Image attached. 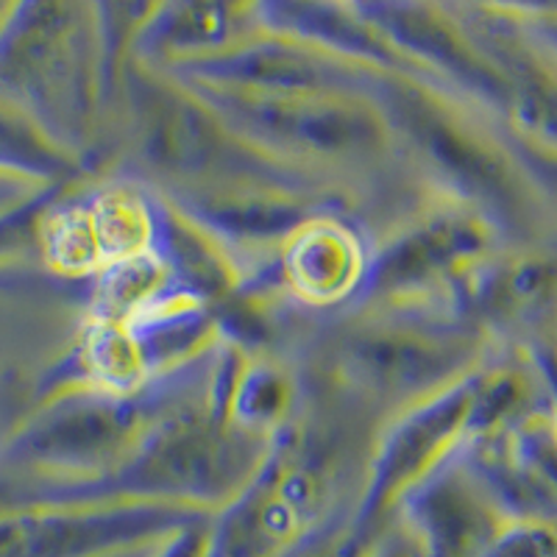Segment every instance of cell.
Here are the masks:
<instances>
[{
	"label": "cell",
	"mask_w": 557,
	"mask_h": 557,
	"mask_svg": "<svg viewBox=\"0 0 557 557\" xmlns=\"http://www.w3.org/2000/svg\"><path fill=\"white\" fill-rule=\"evenodd\" d=\"M34 198H37V184L0 173V215H7L12 209L26 207Z\"/></svg>",
	"instance_id": "ac0fdd59"
},
{
	"label": "cell",
	"mask_w": 557,
	"mask_h": 557,
	"mask_svg": "<svg viewBox=\"0 0 557 557\" xmlns=\"http://www.w3.org/2000/svg\"><path fill=\"white\" fill-rule=\"evenodd\" d=\"M471 399H474V385H462L432 401L430 407H424L407 424L399 426V432L387 441L380 462H376L374 485L362 505L360 530H368L371 519L380 513V507H385V502L407 480L421 474L462 424H469Z\"/></svg>",
	"instance_id": "3957f363"
},
{
	"label": "cell",
	"mask_w": 557,
	"mask_h": 557,
	"mask_svg": "<svg viewBox=\"0 0 557 557\" xmlns=\"http://www.w3.org/2000/svg\"><path fill=\"white\" fill-rule=\"evenodd\" d=\"M139 421V412L126 401H89L42 418L37 426L20 437L12 451L34 462H78L96 460L126 444Z\"/></svg>",
	"instance_id": "277c9868"
},
{
	"label": "cell",
	"mask_w": 557,
	"mask_h": 557,
	"mask_svg": "<svg viewBox=\"0 0 557 557\" xmlns=\"http://www.w3.org/2000/svg\"><path fill=\"white\" fill-rule=\"evenodd\" d=\"M360 273L357 243L335 223H307L287 251V276L310 298H335L355 285Z\"/></svg>",
	"instance_id": "ba28073f"
},
{
	"label": "cell",
	"mask_w": 557,
	"mask_h": 557,
	"mask_svg": "<svg viewBox=\"0 0 557 557\" xmlns=\"http://www.w3.org/2000/svg\"><path fill=\"white\" fill-rule=\"evenodd\" d=\"M485 246L482 228L462 218H441L387 248L371 271L374 293H401L430 285Z\"/></svg>",
	"instance_id": "5b68a950"
},
{
	"label": "cell",
	"mask_w": 557,
	"mask_h": 557,
	"mask_svg": "<svg viewBox=\"0 0 557 557\" xmlns=\"http://www.w3.org/2000/svg\"><path fill=\"white\" fill-rule=\"evenodd\" d=\"M480 557H555V535L539 519L499 524Z\"/></svg>",
	"instance_id": "e0dca14e"
},
{
	"label": "cell",
	"mask_w": 557,
	"mask_h": 557,
	"mask_svg": "<svg viewBox=\"0 0 557 557\" xmlns=\"http://www.w3.org/2000/svg\"><path fill=\"white\" fill-rule=\"evenodd\" d=\"M221 107L253 132L265 134L276 146L315 159L371 157L382 148L376 114L346 98L301 92V96H265L223 89Z\"/></svg>",
	"instance_id": "6da1fadb"
},
{
	"label": "cell",
	"mask_w": 557,
	"mask_h": 557,
	"mask_svg": "<svg viewBox=\"0 0 557 557\" xmlns=\"http://www.w3.org/2000/svg\"><path fill=\"white\" fill-rule=\"evenodd\" d=\"M235 9L228 7H182L171 9V17L151 23L153 37L165 42L162 48H198V45H212L215 39H226V28L235 23L232 20Z\"/></svg>",
	"instance_id": "9a60e30c"
},
{
	"label": "cell",
	"mask_w": 557,
	"mask_h": 557,
	"mask_svg": "<svg viewBox=\"0 0 557 557\" xmlns=\"http://www.w3.org/2000/svg\"><path fill=\"white\" fill-rule=\"evenodd\" d=\"M412 521L421 557H480L494 539L496 521L460 482L444 480L412 496Z\"/></svg>",
	"instance_id": "52a82bcc"
},
{
	"label": "cell",
	"mask_w": 557,
	"mask_h": 557,
	"mask_svg": "<svg viewBox=\"0 0 557 557\" xmlns=\"http://www.w3.org/2000/svg\"><path fill=\"white\" fill-rule=\"evenodd\" d=\"M173 527L176 516L157 507L59 513L9 505L0 510V557H107Z\"/></svg>",
	"instance_id": "7a4b0ae2"
},
{
	"label": "cell",
	"mask_w": 557,
	"mask_h": 557,
	"mask_svg": "<svg viewBox=\"0 0 557 557\" xmlns=\"http://www.w3.org/2000/svg\"><path fill=\"white\" fill-rule=\"evenodd\" d=\"M366 557H421L418 546L410 539H391L385 544H376Z\"/></svg>",
	"instance_id": "ffe728a7"
},
{
	"label": "cell",
	"mask_w": 557,
	"mask_h": 557,
	"mask_svg": "<svg viewBox=\"0 0 557 557\" xmlns=\"http://www.w3.org/2000/svg\"><path fill=\"white\" fill-rule=\"evenodd\" d=\"M67 171L57 139L32 114L0 98V173L23 182H48Z\"/></svg>",
	"instance_id": "4fadbf2b"
},
{
	"label": "cell",
	"mask_w": 557,
	"mask_h": 557,
	"mask_svg": "<svg viewBox=\"0 0 557 557\" xmlns=\"http://www.w3.org/2000/svg\"><path fill=\"white\" fill-rule=\"evenodd\" d=\"M193 209L203 221L218 226L232 237H273L296 235L298 228L310 223L307 209L296 201L268 196H248V193H218V196L193 198Z\"/></svg>",
	"instance_id": "8fae6325"
},
{
	"label": "cell",
	"mask_w": 557,
	"mask_h": 557,
	"mask_svg": "<svg viewBox=\"0 0 557 557\" xmlns=\"http://www.w3.org/2000/svg\"><path fill=\"white\" fill-rule=\"evenodd\" d=\"M401 112H407V117L412 121V134L430 148L432 157L441 159L446 171L466 178L471 190H482L494 198L505 196L507 178L502 173V165L496 159H491V153L482 151L474 139L457 132L449 121H444L424 101L405 103Z\"/></svg>",
	"instance_id": "30bf717a"
},
{
	"label": "cell",
	"mask_w": 557,
	"mask_h": 557,
	"mask_svg": "<svg viewBox=\"0 0 557 557\" xmlns=\"http://www.w3.org/2000/svg\"><path fill=\"white\" fill-rule=\"evenodd\" d=\"M209 539L198 530H182L173 532L165 549L159 552L157 557H207Z\"/></svg>",
	"instance_id": "d6986e66"
},
{
	"label": "cell",
	"mask_w": 557,
	"mask_h": 557,
	"mask_svg": "<svg viewBox=\"0 0 557 557\" xmlns=\"http://www.w3.org/2000/svg\"><path fill=\"white\" fill-rule=\"evenodd\" d=\"M9 12H12V7H7V3H0V26H3V23H7Z\"/></svg>",
	"instance_id": "44dd1931"
},
{
	"label": "cell",
	"mask_w": 557,
	"mask_h": 557,
	"mask_svg": "<svg viewBox=\"0 0 557 557\" xmlns=\"http://www.w3.org/2000/svg\"><path fill=\"white\" fill-rule=\"evenodd\" d=\"M146 146L148 159L176 171H257V159H237L232 139L215 128L207 114L178 98H151L146 112Z\"/></svg>",
	"instance_id": "8992f818"
},
{
	"label": "cell",
	"mask_w": 557,
	"mask_h": 557,
	"mask_svg": "<svg viewBox=\"0 0 557 557\" xmlns=\"http://www.w3.org/2000/svg\"><path fill=\"white\" fill-rule=\"evenodd\" d=\"M348 357L382 391H407L441 380L451 360L446 348L410 335H366L355 341Z\"/></svg>",
	"instance_id": "9c48e42d"
},
{
	"label": "cell",
	"mask_w": 557,
	"mask_h": 557,
	"mask_svg": "<svg viewBox=\"0 0 557 557\" xmlns=\"http://www.w3.org/2000/svg\"><path fill=\"white\" fill-rule=\"evenodd\" d=\"M273 20L278 28L287 32H298L305 37L318 39V42H335L337 48H348V51L360 53V57H376L391 59L387 45L366 23H355V20L343 17L341 9L330 7H273Z\"/></svg>",
	"instance_id": "5bb4252c"
},
{
	"label": "cell",
	"mask_w": 557,
	"mask_h": 557,
	"mask_svg": "<svg viewBox=\"0 0 557 557\" xmlns=\"http://www.w3.org/2000/svg\"><path fill=\"white\" fill-rule=\"evenodd\" d=\"M366 12L382 17V28L387 34L407 42V48L412 51L426 53L430 59L441 64H449L451 70H457L466 82L471 84H487L491 92H502L499 78L485 67V64L476 62L474 53L469 48H462L460 39L455 37V32L441 23V20L432 17L426 9H412V7H380V9H366Z\"/></svg>",
	"instance_id": "7c38bea8"
},
{
	"label": "cell",
	"mask_w": 557,
	"mask_h": 557,
	"mask_svg": "<svg viewBox=\"0 0 557 557\" xmlns=\"http://www.w3.org/2000/svg\"><path fill=\"white\" fill-rule=\"evenodd\" d=\"M232 399L240 424L265 426L287 407V385L271 368H248L240 374V385L235 387Z\"/></svg>",
	"instance_id": "2e32d148"
}]
</instances>
